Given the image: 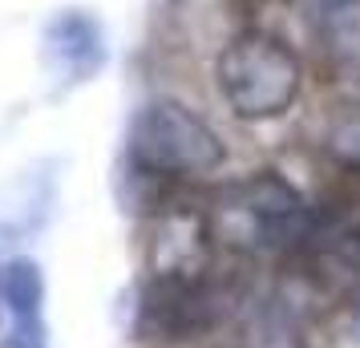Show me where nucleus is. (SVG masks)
Wrapping results in <instances>:
<instances>
[{"label": "nucleus", "instance_id": "1", "mask_svg": "<svg viewBox=\"0 0 360 348\" xmlns=\"http://www.w3.org/2000/svg\"><path fill=\"white\" fill-rule=\"evenodd\" d=\"M219 247L243 259H279L316 239V211L279 170H247L207 207Z\"/></svg>", "mask_w": 360, "mask_h": 348}, {"label": "nucleus", "instance_id": "2", "mask_svg": "<svg viewBox=\"0 0 360 348\" xmlns=\"http://www.w3.org/2000/svg\"><path fill=\"white\" fill-rule=\"evenodd\" d=\"M126 162L142 179L198 183L227 166V142L182 98H150L126 130Z\"/></svg>", "mask_w": 360, "mask_h": 348}, {"label": "nucleus", "instance_id": "3", "mask_svg": "<svg viewBox=\"0 0 360 348\" xmlns=\"http://www.w3.org/2000/svg\"><path fill=\"white\" fill-rule=\"evenodd\" d=\"M214 89L231 117L239 122H276L304 94L300 53L271 29H239L214 57Z\"/></svg>", "mask_w": 360, "mask_h": 348}, {"label": "nucleus", "instance_id": "4", "mask_svg": "<svg viewBox=\"0 0 360 348\" xmlns=\"http://www.w3.org/2000/svg\"><path fill=\"white\" fill-rule=\"evenodd\" d=\"M214 251H219V239H214L211 215L191 202H170L154 215L142 276L158 283H207Z\"/></svg>", "mask_w": 360, "mask_h": 348}, {"label": "nucleus", "instance_id": "5", "mask_svg": "<svg viewBox=\"0 0 360 348\" xmlns=\"http://www.w3.org/2000/svg\"><path fill=\"white\" fill-rule=\"evenodd\" d=\"M110 61V37L98 13L89 8H57L41 29V65L53 89L73 94L98 82Z\"/></svg>", "mask_w": 360, "mask_h": 348}, {"label": "nucleus", "instance_id": "6", "mask_svg": "<svg viewBox=\"0 0 360 348\" xmlns=\"http://www.w3.org/2000/svg\"><path fill=\"white\" fill-rule=\"evenodd\" d=\"M49 283L45 267L33 255H13L4 264V320L8 344L17 348H49Z\"/></svg>", "mask_w": 360, "mask_h": 348}, {"label": "nucleus", "instance_id": "7", "mask_svg": "<svg viewBox=\"0 0 360 348\" xmlns=\"http://www.w3.org/2000/svg\"><path fill=\"white\" fill-rule=\"evenodd\" d=\"M311 332V296L308 288L279 283L251 308L243 332V348H308Z\"/></svg>", "mask_w": 360, "mask_h": 348}, {"label": "nucleus", "instance_id": "8", "mask_svg": "<svg viewBox=\"0 0 360 348\" xmlns=\"http://www.w3.org/2000/svg\"><path fill=\"white\" fill-rule=\"evenodd\" d=\"M324 150L336 166L360 174V110L356 105H352L340 122H332V130L324 134Z\"/></svg>", "mask_w": 360, "mask_h": 348}, {"label": "nucleus", "instance_id": "9", "mask_svg": "<svg viewBox=\"0 0 360 348\" xmlns=\"http://www.w3.org/2000/svg\"><path fill=\"white\" fill-rule=\"evenodd\" d=\"M348 332H352V340L360 344V292H356V299H352V324H348Z\"/></svg>", "mask_w": 360, "mask_h": 348}, {"label": "nucleus", "instance_id": "10", "mask_svg": "<svg viewBox=\"0 0 360 348\" xmlns=\"http://www.w3.org/2000/svg\"><path fill=\"white\" fill-rule=\"evenodd\" d=\"M0 320H4V267H0Z\"/></svg>", "mask_w": 360, "mask_h": 348}, {"label": "nucleus", "instance_id": "11", "mask_svg": "<svg viewBox=\"0 0 360 348\" xmlns=\"http://www.w3.org/2000/svg\"><path fill=\"white\" fill-rule=\"evenodd\" d=\"M235 4H259V0H235Z\"/></svg>", "mask_w": 360, "mask_h": 348}]
</instances>
